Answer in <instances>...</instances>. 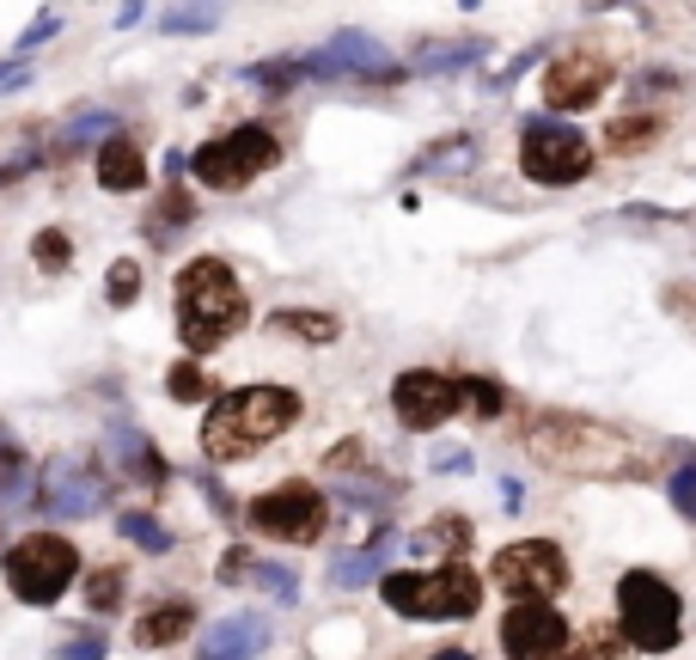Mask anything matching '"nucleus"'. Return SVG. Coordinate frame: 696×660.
I'll use <instances>...</instances> for the list:
<instances>
[{"label":"nucleus","mask_w":696,"mask_h":660,"mask_svg":"<svg viewBox=\"0 0 696 660\" xmlns=\"http://www.w3.org/2000/svg\"><path fill=\"white\" fill-rule=\"evenodd\" d=\"M459 404H464V385L452 373H433V368H409L392 385V409L404 428H440L459 416Z\"/></svg>","instance_id":"12"},{"label":"nucleus","mask_w":696,"mask_h":660,"mask_svg":"<svg viewBox=\"0 0 696 660\" xmlns=\"http://www.w3.org/2000/svg\"><path fill=\"white\" fill-rule=\"evenodd\" d=\"M226 19V0H178L165 19H159V31L165 38H202V31H214Z\"/></svg>","instance_id":"19"},{"label":"nucleus","mask_w":696,"mask_h":660,"mask_svg":"<svg viewBox=\"0 0 696 660\" xmlns=\"http://www.w3.org/2000/svg\"><path fill=\"white\" fill-rule=\"evenodd\" d=\"M257 582L269 587V599H281V606H293L300 599V582H293V568H281V563H257Z\"/></svg>","instance_id":"30"},{"label":"nucleus","mask_w":696,"mask_h":660,"mask_svg":"<svg viewBox=\"0 0 696 660\" xmlns=\"http://www.w3.org/2000/svg\"><path fill=\"white\" fill-rule=\"evenodd\" d=\"M135 294H141V269H135L129 257H122V264H110V288H105V300H110V306H129Z\"/></svg>","instance_id":"31"},{"label":"nucleus","mask_w":696,"mask_h":660,"mask_svg":"<svg viewBox=\"0 0 696 660\" xmlns=\"http://www.w3.org/2000/svg\"><path fill=\"white\" fill-rule=\"evenodd\" d=\"M117 606H122V568H98V575H86V611L110 618Z\"/></svg>","instance_id":"23"},{"label":"nucleus","mask_w":696,"mask_h":660,"mask_svg":"<svg viewBox=\"0 0 696 660\" xmlns=\"http://www.w3.org/2000/svg\"><path fill=\"white\" fill-rule=\"evenodd\" d=\"M117 532H122L129 544H141V551H153V556H165L171 544H178V539H171V532L159 526L153 514H122V520H117Z\"/></svg>","instance_id":"21"},{"label":"nucleus","mask_w":696,"mask_h":660,"mask_svg":"<svg viewBox=\"0 0 696 660\" xmlns=\"http://www.w3.org/2000/svg\"><path fill=\"white\" fill-rule=\"evenodd\" d=\"M281 159V141L264 129V123H245V129H226L214 141H202L190 153V178L208 190H245Z\"/></svg>","instance_id":"6"},{"label":"nucleus","mask_w":696,"mask_h":660,"mask_svg":"<svg viewBox=\"0 0 696 660\" xmlns=\"http://www.w3.org/2000/svg\"><path fill=\"white\" fill-rule=\"evenodd\" d=\"M190 630V599H159L153 611L135 618V648H171Z\"/></svg>","instance_id":"18"},{"label":"nucleus","mask_w":696,"mask_h":660,"mask_svg":"<svg viewBox=\"0 0 696 660\" xmlns=\"http://www.w3.org/2000/svg\"><path fill=\"white\" fill-rule=\"evenodd\" d=\"M269 648V624L257 611H233V618L208 624V636L196 642V660H257Z\"/></svg>","instance_id":"15"},{"label":"nucleus","mask_w":696,"mask_h":660,"mask_svg":"<svg viewBox=\"0 0 696 660\" xmlns=\"http://www.w3.org/2000/svg\"><path fill=\"white\" fill-rule=\"evenodd\" d=\"M245 520L264 532V539L312 544L318 532L330 526V502H324V489H312V483H281V489H269V496H257V502L245 508Z\"/></svg>","instance_id":"8"},{"label":"nucleus","mask_w":696,"mask_h":660,"mask_svg":"<svg viewBox=\"0 0 696 660\" xmlns=\"http://www.w3.org/2000/svg\"><path fill=\"white\" fill-rule=\"evenodd\" d=\"M520 166H526L532 184H580L592 172V141L575 129V123H550V117H532L520 129Z\"/></svg>","instance_id":"7"},{"label":"nucleus","mask_w":696,"mask_h":660,"mask_svg":"<svg viewBox=\"0 0 696 660\" xmlns=\"http://www.w3.org/2000/svg\"><path fill=\"white\" fill-rule=\"evenodd\" d=\"M666 496H672V508H678V514L696 526V459H684L678 471L666 477Z\"/></svg>","instance_id":"26"},{"label":"nucleus","mask_w":696,"mask_h":660,"mask_svg":"<svg viewBox=\"0 0 696 660\" xmlns=\"http://www.w3.org/2000/svg\"><path fill=\"white\" fill-rule=\"evenodd\" d=\"M300 67L318 74V79H404V67L392 62V50H385L379 38H367V31H336L330 43L306 50Z\"/></svg>","instance_id":"10"},{"label":"nucleus","mask_w":696,"mask_h":660,"mask_svg":"<svg viewBox=\"0 0 696 660\" xmlns=\"http://www.w3.org/2000/svg\"><path fill=\"white\" fill-rule=\"evenodd\" d=\"M165 392L178 397V404H196V397H208V373L190 368V361H178V368L165 373Z\"/></svg>","instance_id":"27"},{"label":"nucleus","mask_w":696,"mask_h":660,"mask_svg":"<svg viewBox=\"0 0 696 660\" xmlns=\"http://www.w3.org/2000/svg\"><path fill=\"white\" fill-rule=\"evenodd\" d=\"M568 648V618L550 599H513L501 618V654L507 660H563Z\"/></svg>","instance_id":"11"},{"label":"nucleus","mask_w":696,"mask_h":660,"mask_svg":"<svg viewBox=\"0 0 696 660\" xmlns=\"http://www.w3.org/2000/svg\"><path fill=\"white\" fill-rule=\"evenodd\" d=\"M654 141V117H618L611 123V153H635Z\"/></svg>","instance_id":"28"},{"label":"nucleus","mask_w":696,"mask_h":660,"mask_svg":"<svg viewBox=\"0 0 696 660\" xmlns=\"http://www.w3.org/2000/svg\"><path fill=\"white\" fill-rule=\"evenodd\" d=\"M0 575H7V594L19 606H55L79 575V551L62 532H31L0 556Z\"/></svg>","instance_id":"4"},{"label":"nucleus","mask_w":696,"mask_h":660,"mask_svg":"<svg viewBox=\"0 0 696 660\" xmlns=\"http://www.w3.org/2000/svg\"><path fill=\"white\" fill-rule=\"evenodd\" d=\"M250 318V300L238 288L233 264L221 257H190L178 269V337H184L196 355H214L226 337H238Z\"/></svg>","instance_id":"2"},{"label":"nucleus","mask_w":696,"mask_h":660,"mask_svg":"<svg viewBox=\"0 0 696 660\" xmlns=\"http://www.w3.org/2000/svg\"><path fill=\"white\" fill-rule=\"evenodd\" d=\"M86 135H122V117L117 110H86V117H74L62 129V147H79Z\"/></svg>","instance_id":"25"},{"label":"nucleus","mask_w":696,"mask_h":660,"mask_svg":"<svg viewBox=\"0 0 696 660\" xmlns=\"http://www.w3.org/2000/svg\"><path fill=\"white\" fill-rule=\"evenodd\" d=\"M25 79H31V62H25V55H13V62H0V93H19Z\"/></svg>","instance_id":"36"},{"label":"nucleus","mask_w":696,"mask_h":660,"mask_svg":"<svg viewBox=\"0 0 696 660\" xmlns=\"http://www.w3.org/2000/svg\"><path fill=\"white\" fill-rule=\"evenodd\" d=\"M397 544V532H379V539L367 544V551H336L330 556V582L336 587H367L385 575V551Z\"/></svg>","instance_id":"17"},{"label":"nucleus","mask_w":696,"mask_h":660,"mask_svg":"<svg viewBox=\"0 0 696 660\" xmlns=\"http://www.w3.org/2000/svg\"><path fill=\"white\" fill-rule=\"evenodd\" d=\"M141 13H147L141 0H122V7H117V25H122V31H129V25H141Z\"/></svg>","instance_id":"39"},{"label":"nucleus","mask_w":696,"mask_h":660,"mask_svg":"<svg viewBox=\"0 0 696 660\" xmlns=\"http://www.w3.org/2000/svg\"><path fill=\"white\" fill-rule=\"evenodd\" d=\"M55 31H62V19H55V13H38V19H31V25H25V38L13 43V50H19V55H31V50H38V43H50Z\"/></svg>","instance_id":"34"},{"label":"nucleus","mask_w":696,"mask_h":660,"mask_svg":"<svg viewBox=\"0 0 696 660\" xmlns=\"http://www.w3.org/2000/svg\"><path fill=\"white\" fill-rule=\"evenodd\" d=\"M214 582H226V587L257 582V556H250V551H226V556H221V575H214Z\"/></svg>","instance_id":"32"},{"label":"nucleus","mask_w":696,"mask_h":660,"mask_svg":"<svg viewBox=\"0 0 696 660\" xmlns=\"http://www.w3.org/2000/svg\"><path fill=\"white\" fill-rule=\"evenodd\" d=\"M489 575H495L513 599H550L568 587V556L556 551L550 539H520V544H507V551H495Z\"/></svg>","instance_id":"9"},{"label":"nucleus","mask_w":696,"mask_h":660,"mask_svg":"<svg viewBox=\"0 0 696 660\" xmlns=\"http://www.w3.org/2000/svg\"><path fill=\"white\" fill-rule=\"evenodd\" d=\"M38 489H43V514L50 520H79V514H98V508H105V477L86 459H50Z\"/></svg>","instance_id":"14"},{"label":"nucleus","mask_w":696,"mask_h":660,"mask_svg":"<svg viewBox=\"0 0 696 660\" xmlns=\"http://www.w3.org/2000/svg\"><path fill=\"white\" fill-rule=\"evenodd\" d=\"M98 184L110 196H135L147 184V159L135 147V135H105V147H98Z\"/></svg>","instance_id":"16"},{"label":"nucleus","mask_w":696,"mask_h":660,"mask_svg":"<svg viewBox=\"0 0 696 660\" xmlns=\"http://www.w3.org/2000/svg\"><path fill=\"white\" fill-rule=\"evenodd\" d=\"M300 423V392L288 385H245V392L214 397L208 423H202V453L214 465H238L250 453H264L276 435Z\"/></svg>","instance_id":"1"},{"label":"nucleus","mask_w":696,"mask_h":660,"mask_svg":"<svg viewBox=\"0 0 696 660\" xmlns=\"http://www.w3.org/2000/svg\"><path fill=\"white\" fill-rule=\"evenodd\" d=\"M618 624L642 654H666L684 636V599L660 582L654 568H630L618 582Z\"/></svg>","instance_id":"5"},{"label":"nucleus","mask_w":696,"mask_h":660,"mask_svg":"<svg viewBox=\"0 0 696 660\" xmlns=\"http://www.w3.org/2000/svg\"><path fill=\"white\" fill-rule=\"evenodd\" d=\"M433 465H440V471H464V465H471V453H459V447H440V453H433Z\"/></svg>","instance_id":"38"},{"label":"nucleus","mask_w":696,"mask_h":660,"mask_svg":"<svg viewBox=\"0 0 696 660\" xmlns=\"http://www.w3.org/2000/svg\"><path fill=\"white\" fill-rule=\"evenodd\" d=\"M38 257H43L50 269H62V264H67V238H62V233H43V238H38Z\"/></svg>","instance_id":"37"},{"label":"nucleus","mask_w":696,"mask_h":660,"mask_svg":"<svg viewBox=\"0 0 696 660\" xmlns=\"http://www.w3.org/2000/svg\"><path fill=\"white\" fill-rule=\"evenodd\" d=\"M433 660H477V654H464V648H440Z\"/></svg>","instance_id":"40"},{"label":"nucleus","mask_w":696,"mask_h":660,"mask_svg":"<svg viewBox=\"0 0 696 660\" xmlns=\"http://www.w3.org/2000/svg\"><path fill=\"white\" fill-rule=\"evenodd\" d=\"M306 67L300 62H264V67H245V79H257L264 93H293V79H300Z\"/></svg>","instance_id":"29"},{"label":"nucleus","mask_w":696,"mask_h":660,"mask_svg":"<svg viewBox=\"0 0 696 660\" xmlns=\"http://www.w3.org/2000/svg\"><path fill=\"white\" fill-rule=\"evenodd\" d=\"M471 544V526L459 514H440L428 532H416V551H464Z\"/></svg>","instance_id":"22"},{"label":"nucleus","mask_w":696,"mask_h":660,"mask_svg":"<svg viewBox=\"0 0 696 660\" xmlns=\"http://www.w3.org/2000/svg\"><path fill=\"white\" fill-rule=\"evenodd\" d=\"M385 606L404 618H471L483 606V582L464 563H440V568H392L379 582Z\"/></svg>","instance_id":"3"},{"label":"nucleus","mask_w":696,"mask_h":660,"mask_svg":"<svg viewBox=\"0 0 696 660\" xmlns=\"http://www.w3.org/2000/svg\"><path fill=\"white\" fill-rule=\"evenodd\" d=\"M464 404L483 409V416H495V409H501V392H495L489 380H471V385H464Z\"/></svg>","instance_id":"35"},{"label":"nucleus","mask_w":696,"mask_h":660,"mask_svg":"<svg viewBox=\"0 0 696 660\" xmlns=\"http://www.w3.org/2000/svg\"><path fill=\"white\" fill-rule=\"evenodd\" d=\"M276 330H293V337H306V343H336V318L324 312H276Z\"/></svg>","instance_id":"24"},{"label":"nucleus","mask_w":696,"mask_h":660,"mask_svg":"<svg viewBox=\"0 0 696 660\" xmlns=\"http://www.w3.org/2000/svg\"><path fill=\"white\" fill-rule=\"evenodd\" d=\"M483 62V38L471 43H421L416 50V67H428V74H452V67H471Z\"/></svg>","instance_id":"20"},{"label":"nucleus","mask_w":696,"mask_h":660,"mask_svg":"<svg viewBox=\"0 0 696 660\" xmlns=\"http://www.w3.org/2000/svg\"><path fill=\"white\" fill-rule=\"evenodd\" d=\"M604 86H611V62L592 50H575L563 55V62H550V74H544V105L563 110V117H580V110H592L604 98Z\"/></svg>","instance_id":"13"},{"label":"nucleus","mask_w":696,"mask_h":660,"mask_svg":"<svg viewBox=\"0 0 696 660\" xmlns=\"http://www.w3.org/2000/svg\"><path fill=\"white\" fill-rule=\"evenodd\" d=\"M50 660H105V636L86 630V636H74V642H62Z\"/></svg>","instance_id":"33"}]
</instances>
